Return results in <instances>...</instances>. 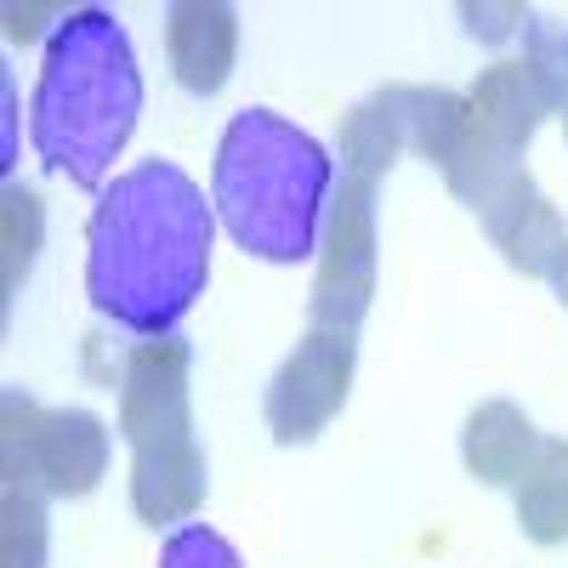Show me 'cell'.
I'll use <instances>...</instances> for the list:
<instances>
[{
	"mask_svg": "<svg viewBox=\"0 0 568 568\" xmlns=\"http://www.w3.org/2000/svg\"><path fill=\"white\" fill-rule=\"evenodd\" d=\"M546 284H551V291H557V302L568 307V251H562V262L551 267V278H546Z\"/></svg>",
	"mask_w": 568,
	"mask_h": 568,
	"instance_id": "21",
	"label": "cell"
},
{
	"mask_svg": "<svg viewBox=\"0 0 568 568\" xmlns=\"http://www.w3.org/2000/svg\"><path fill=\"white\" fill-rule=\"evenodd\" d=\"M0 109H7V120H0V125H7V149H0V171L12 176V165H18V85H12V74L0 80Z\"/></svg>",
	"mask_w": 568,
	"mask_h": 568,
	"instance_id": "20",
	"label": "cell"
},
{
	"mask_svg": "<svg viewBox=\"0 0 568 568\" xmlns=\"http://www.w3.org/2000/svg\"><path fill=\"white\" fill-rule=\"evenodd\" d=\"M142 120V69L131 34L109 7H74L52 23L29 98V136L52 176L109 187L114 160Z\"/></svg>",
	"mask_w": 568,
	"mask_h": 568,
	"instance_id": "2",
	"label": "cell"
},
{
	"mask_svg": "<svg viewBox=\"0 0 568 568\" xmlns=\"http://www.w3.org/2000/svg\"><path fill=\"white\" fill-rule=\"evenodd\" d=\"M165 52L182 91L216 98L233 74V58H240V12L222 0H182L165 12Z\"/></svg>",
	"mask_w": 568,
	"mask_h": 568,
	"instance_id": "10",
	"label": "cell"
},
{
	"mask_svg": "<svg viewBox=\"0 0 568 568\" xmlns=\"http://www.w3.org/2000/svg\"><path fill=\"white\" fill-rule=\"evenodd\" d=\"M358 369V342L342 329H307L296 353L278 364L267 382V433L278 444H313L329 420L342 415Z\"/></svg>",
	"mask_w": 568,
	"mask_h": 568,
	"instance_id": "8",
	"label": "cell"
},
{
	"mask_svg": "<svg viewBox=\"0 0 568 568\" xmlns=\"http://www.w3.org/2000/svg\"><path fill=\"white\" fill-rule=\"evenodd\" d=\"M313 262L318 273H313V296H307V324L358 336L369 296H375V182L364 176L336 182Z\"/></svg>",
	"mask_w": 568,
	"mask_h": 568,
	"instance_id": "7",
	"label": "cell"
},
{
	"mask_svg": "<svg viewBox=\"0 0 568 568\" xmlns=\"http://www.w3.org/2000/svg\"><path fill=\"white\" fill-rule=\"evenodd\" d=\"M7 568H45V495L7 489V535H0Z\"/></svg>",
	"mask_w": 568,
	"mask_h": 568,
	"instance_id": "16",
	"label": "cell"
},
{
	"mask_svg": "<svg viewBox=\"0 0 568 568\" xmlns=\"http://www.w3.org/2000/svg\"><path fill=\"white\" fill-rule=\"evenodd\" d=\"M535 449H540V433H535V420L517 404L495 398V404H478L466 415L460 460H466V471L478 484H517L524 466L535 460Z\"/></svg>",
	"mask_w": 568,
	"mask_h": 568,
	"instance_id": "11",
	"label": "cell"
},
{
	"mask_svg": "<svg viewBox=\"0 0 568 568\" xmlns=\"http://www.w3.org/2000/svg\"><path fill=\"white\" fill-rule=\"evenodd\" d=\"M382 98L398 114L409 149L420 160H433L438 171H449L455 154H460V136H466V98H460V91H444V85H387Z\"/></svg>",
	"mask_w": 568,
	"mask_h": 568,
	"instance_id": "12",
	"label": "cell"
},
{
	"mask_svg": "<svg viewBox=\"0 0 568 568\" xmlns=\"http://www.w3.org/2000/svg\"><path fill=\"white\" fill-rule=\"evenodd\" d=\"M329 200L336 160L313 131L273 109H240L227 120L211 165V205L245 256L273 267L313 262Z\"/></svg>",
	"mask_w": 568,
	"mask_h": 568,
	"instance_id": "3",
	"label": "cell"
},
{
	"mask_svg": "<svg viewBox=\"0 0 568 568\" xmlns=\"http://www.w3.org/2000/svg\"><path fill=\"white\" fill-rule=\"evenodd\" d=\"M517 489V524L535 546H562L568 540V444L540 438L535 460L524 466Z\"/></svg>",
	"mask_w": 568,
	"mask_h": 568,
	"instance_id": "13",
	"label": "cell"
},
{
	"mask_svg": "<svg viewBox=\"0 0 568 568\" xmlns=\"http://www.w3.org/2000/svg\"><path fill=\"white\" fill-rule=\"evenodd\" d=\"M187 342H136L120 375V438L131 444V506L142 524H187L205 506V449L187 404Z\"/></svg>",
	"mask_w": 568,
	"mask_h": 568,
	"instance_id": "4",
	"label": "cell"
},
{
	"mask_svg": "<svg viewBox=\"0 0 568 568\" xmlns=\"http://www.w3.org/2000/svg\"><path fill=\"white\" fill-rule=\"evenodd\" d=\"M409 149L404 142V125L398 114L387 109V98L375 91L369 103H358L347 120H342V176H364V182H382L398 154Z\"/></svg>",
	"mask_w": 568,
	"mask_h": 568,
	"instance_id": "14",
	"label": "cell"
},
{
	"mask_svg": "<svg viewBox=\"0 0 568 568\" xmlns=\"http://www.w3.org/2000/svg\"><path fill=\"white\" fill-rule=\"evenodd\" d=\"M562 120H568V109H562Z\"/></svg>",
	"mask_w": 568,
	"mask_h": 568,
	"instance_id": "22",
	"label": "cell"
},
{
	"mask_svg": "<svg viewBox=\"0 0 568 568\" xmlns=\"http://www.w3.org/2000/svg\"><path fill=\"white\" fill-rule=\"evenodd\" d=\"M40 233H45V211H40V194L23 182H7V302L18 296V284L29 278L34 267V251H40Z\"/></svg>",
	"mask_w": 568,
	"mask_h": 568,
	"instance_id": "15",
	"label": "cell"
},
{
	"mask_svg": "<svg viewBox=\"0 0 568 568\" xmlns=\"http://www.w3.org/2000/svg\"><path fill=\"white\" fill-rule=\"evenodd\" d=\"M160 568H245L233 540H222L211 524H176L160 540Z\"/></svg>",
	"mask_w": 568,
	"mask_h": 568,
	"instance_id": "18",
	"label": "cell"
},
{
	"mask_svg": "<svg viewBox=\"0 0 568 568\" xmlns=\"http://www.w3.org/2000/svg\"><path fill=\"white\" fill-rule=\"evenodd\" d=\"M109 471V426L91 409H45L29 393H7V489H40L80 500Z\"/></svg>",
	"mask_w": 568,
	"mask_h": 568,
	"instance_id": "6",
	"label": "cell"
},
{
	"mask_svg": "<svg viewBox=\"0 0 568 568\" xmlns=\"http://www.w3.org/2000/svg\"><path fill=\"white\" fill-rule=\"evenodd\" d=\"M40 18H69V7H7V40H34Z\"/></svg>",
	"mask_w": 568,
	"mask_h": 568,
	"instance_id": "19",
	"label": "cell"
},
{
	"mask_svg": "<svg viewBox=\"0 0 568 568\" xmlns=\"http://www.w3.org/2000/svg\"><path fill=\"white\" fill-rule=\"evenodd\" d=\"M216 205L176 160L120 171L85 216V296L131 342H171L211 284Z\"/></svg>",
	"mask_w": 568,
	"mask_h": 568,
	"instance_id": "1",
	"label": "cell"
},
{
	"mask_svg": "<svg viewBox=\"0 0 568 568\" xmlns=\"http://www.w3.org/2000/svg\"><path fill=\"white\" fill-rule=\"evenodd\" d=\"M517 34H524V63L540 74V85L551 91V103L568 109V29L529 12Z\"/></svg>",
	"mask_w": 568,
	"mask_h": 568,
	"instance_id": "17",
	"label": "cell"
},
{
	"mask_svg": "<svg viewBox=\"0 0 568 568\" xmlns=\"http://www.w3.org/2000/svg\"><path fill=\"white\" fill-rule=\"evenodd\" d=\"M546 114H562L551 103V91L540 85V74L524 58H506L489 63V74L471 85L466 98V136H460V154L444 171L455 194L478 211L489 200V187L511 171H524V149Z\"/></svg>",
	"mask_w": 568,
	"mask_h": 568,
	"instance_id": "5",
	"label": "cell"
},
{
	"mask_svg": "<svg viewBox=\"0 0 568 568\" xmlns=\"http://www.w3.org/2000/svg\"><path fill=\"white\" fill-rule=\"evenodd\" d=\"M484 233L506 251V262L529 278H551V267L568 251V222L557 216V205L535 187L529 171H511L489 187V200L478 205Z\"/></svg>",
	"mask_w": 568,
	"mask_h": 568,
	"instance_id": "9",
	"label": "cell"
}]
</instances>
